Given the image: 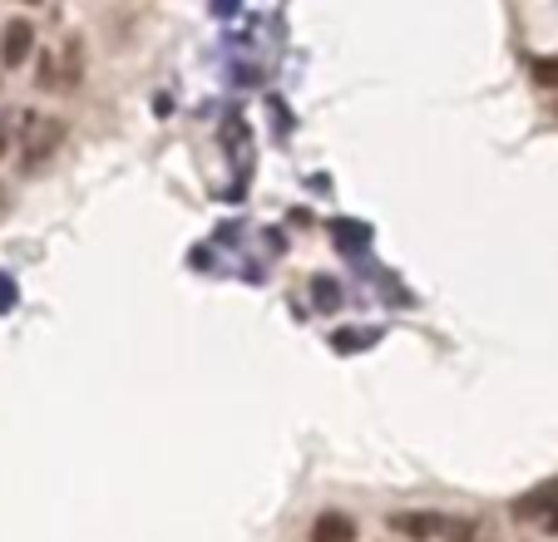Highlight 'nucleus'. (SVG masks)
<instances>
[{
	"mask_svg": "<svg viewBox=\"0 0 558 542\" xmlns=\"http://www.w3.org/2000/svg\"><path fill=\"white\" fill-rule=\"evenodd\" d=\"M356 518H347V513H316L312 518V532H306V542H356Z\"/></svg>",
	"mask_w": 558,
	"mask_h": 542,
	"instance_id": "nucleus-5",
	"label": "nucleus"
},
{
	"mask_svg": "<svg viewBox=\"0 0 558 542\" xmlns=\"http://www.w3.org/2000/svg\"><path fill=\"white\" fill-rule=\"evenodd\" d=\"M80 79V45H64V54H45L40 84L45 89H70Z\"/></svg>",
	"mask_w": 558,
	"mask_h": 542,
	"instance_id": "nucleus-4",
	"label": "nucleus"
},
{
	"mask_svg": "<svg viewBox=\"0 0 558 542\" xmlns=\"http://www.w3.org/2000/svg\"><path fill=\"white\" fill-rule=\"evenodd\" d=\"M514 518L534 522L538 532H558V479L538 483V489H529L524 498L514 503Z\"/></svg>",
	"mask_w": 558,
	"mask_h": 542,
	"instance_id": "nucleus-2",
	"label": "nucleus"
},
{
	"mask_svg": "<svg viewBox=\"0 0 558 542\" xmlns=\"http://www.w3.org/2000/svg\"><path fill=\"white\" fill-rule=\"evenodd\" d=\"M15 5H40V0H15Z\"/></svg>",
	"mask_w": 558,
	"mask_h": 542,
	"instance_id": "nucleus-8",
	"label": "nucleus"
},
{
	"mask_svg": "<svg viewBox=\"0 0 558 542\" xmlns=\"http://www.w3.org/2000/svg\"><path fill=\"white\" fill-rule=\"evenodd\" d=\"M11 306V282H0V311Z\"/></svg>",
	"mask_w": 558,
	"mask_h": 542,
	"instance_id": "nucleus-7",
	"label": "nucleus"
},
{
	"mask_svg": "<svg viewBox=\"0 0 558 542\" xmlns=\"http://www.w3.org/2000/svg\"><path fill=\"white\" fill-rule=\"evenodd\" d=\"M0 208H5V193H0Z\"/></svg>",
	"mask_w": 558,
	"mask_h": 542,
	"instance_id": "nucleus-9",
	"label": "nucleus"
},
{
	"mask_svg": "<svg viewBox=\"0 0 558 542\" xmlns=\"http://www.w3.org/2000/svg\"><path fill=\"white\" fill-rule=\"evenodd\" d=\"M64 119L54 114H25L21 119V138H15V158H21V173H40L64 144Z\"/></svg>",
	"mask_w": 558,
	"mask_h": 542,
	"instance_id": "nucleus-1",
	"label": "nucleus"
},
{
	"mask_svg": "<svg viewBox=\"0 0 558 542\" xmlns=\"http://www.w3.org/2000/svg\"><path fill=\"white\" fill-rule=\"evenodd\" d=\"M5 148H11V128H5V119H0V158H5Z\"/></svg>",
	"mask_w": 558,
	"mask_h": 542,
	"instance_id": "nucleus-6",
	"label": "nucleus"
},
{
	"mask_svg": "<svg viewBox=\"0 0 558 542\" xmlns=\"http://www.w3.org/2000/svg\"><path fill=\"white\" fill-rule=\"evenodd\" d=\"M35 50V25L31 21H5L0 25V64L5 70H21Z\"/></svg>",
	"mask_w": 558,
	"mask_h": 542,
	"instance_id": "nucleus-3",
	"label": "nucleus"
}]
</instances>
